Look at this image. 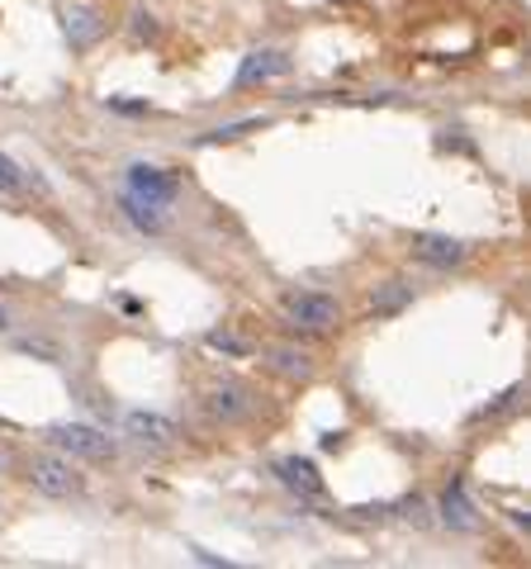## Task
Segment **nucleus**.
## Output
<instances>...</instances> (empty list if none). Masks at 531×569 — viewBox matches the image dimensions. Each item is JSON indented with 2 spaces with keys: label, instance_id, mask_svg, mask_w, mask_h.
<instances>
[{
  "label": "nucleus",
  "instance_id": "f257e3e1",
  "mask_svg": "<svg viewBox=\"0 0 531 569\" xmlns=\"http://www.w3.org/2000/svg\"><path fill=\"white\" fill-rule=\"evenodd\" d=\"M280 323L299 337H323L332 328H342V305L328 290H294L280 299Z\"/></svg>",
  "mask_w": 531,
  "mask_h": 569
},
{
  "label": "nucleus",
  "instance_id": "f03ea898",
  "mask_svg": "<svg viewBox=\"0 0 531 569\" xmlns=\"http://www.w3.org/2000/svg\"><path fill=\"white\" fill-rule=\"evenodd\" d=\"M24 479H29V489L39 493V498H52V503H62V498H77L86 489V479L77 470V460L72 456H62V451H43V456H33L29 466H24Z\"/></svg>",
  "mask_w": 531,
  "mask_h": 569
},
{
  "label": "nucleus",
  "instance_id": "7ed1b4c3",
  "mask_svg": "<svg viewBox=\"0 0 531 569\" xmlns=\"http://www.w3.org/2000/svg\"><path fill=\"white\" fill-rule=\"evenodd\" d=\"M48 441L58 447L62 456H72V460H114V441L96 432V427H81V422H62V427H52Z\"/></svg>",
  "mask_w": 531,
  "mask_h": 569
},
{
  "label": "nucleus",
  "instance_id": "20e7f679",
  "mask_svg": "<svg viewBox=\"0 0 531 569\" xmlns=\"http://www.w3.org/2000/svg\"><path fill=\"white\" fill-rule=\"evenodd\" d=\"M176 190H181V181H176V171L167 167H148V162H133L129 167V190L123 194H138V200H148V204H171L176 200Z\"/></svg>",
  "mask_w": 531,
  "mask_h": 569
},
{
  "label": "nucleus",
  "instance_id": "39448f33",
  "mask_svg": "<svg viewBox=\"0 0 531 569\" xmlns=\"http://www.w3.org/2000/svg\"><path fill=\"white\" fill-rule=\"evenodd\" d=\"M204 408H209V418H219V422H238L252 413V389L242 380H219L204 389Z\"/></svg>",
  "mask_w": 531,
  "mask_h": 569
},
{
  "label": "nucleus",
  "instance_id": "423d86ee",
  "mask_svg": "<svg viewBox=\"0 0 531 569\" xmlns=\"http://www.w3.org/2000/svg\"><path fill=\"white\" fill-rule=\"evenodd\" d=\"M290 71V58L280 48H257V52H247L242 67H238V91H247V86H261V81H275V77H285Z\"/></svg>",
  "mask_w": 531,
  "mask_h": 569
},
{
  "label": "nucleus",
  "instance_id": "0eeeda50",
  "mask_svg": "<svg viewBox=\"0 0 531 569\" xmlns=\"http://www.w3.org/2000/svg\"><path fill=\"white\" fill-rule=\"evenodd\" d=\"M413 257H418V261H428V266H437V271H451V266H460V261L470 257V247L460 242V238L418 233V238H413Z\"/></svg>",
  "mask_w": 531,
  "mask_h": 569
},
{
  "label": "nucleus",
  "instance_id": "6e6552de",
  "mask_svg": "<svg viewBox=\"0 0 531 569\" xmlns=\"http://www.w3.org/2000/svg\"><path fill=\"white\" fill-rule=\"evenodd\" d=\"M123 437H133L138 447H171L176 441V422L171 418H162V413H129L123 418Z\"/></svg>",
  "mask_w": 531,
  "mask_h": 569
},
{
  "label": "nucleus",
  "instance_id": "1a4fd4ad",
  "mask_svg": "<svg viewBox=\"0 0 531 569\" xmlns=\"http://www.w3.org/2000/svg\"><path fill=\"white\" fill-rule=\"evenodd\" d=\"M441 522H447L451 531H474L480 527V518H474V503L460 479H451L447 489H441Z\"/></svg>",
  "mask_w": 531,
  "mask_h": 569
},
{
  "label": "nucleus",
  "instance_id": "9d476101",
  "mask_svg": "<svg viewBox=\"0 0 531 569\" xmlns=\"http://www.w3.org/2000/svg\"><path fill=\"white\" fill-rule=\"evenodd\" d=\"M100 33H104L100 10H91V6L67 10V39H72V48H91V43L100 39Z\"/></svg>",
  "mask_w": 531,
  "mask_h": 569
},
{
  "label": "nucleus",
  "instance_id": "9b49d317",
  "mask_svg": "<svg viewBox=\"0 0 531 569\" xmlns=\"http://www.w3.org/2000/svg\"><path fill=\"white\" fill-rule=\"evenodd\" d=\"M280 479H285L290 489L299 493H323V479H318V466L304 456H290V460H280Z\"/></svg>",
  "mask_w": 531,
  "mask_h": 569
},
{
  "label": "nucleus",
  "instance_id": "f8f14e48",
  "mask_svg": "<svg viewBox=\"0 0 531 569\" xmlns=\"http://www.w3.org/2000/svg\"><path fill=\"white\" fill-rule=\"evenodd\" d=\"M271 366L280 370V376H290V380H309L313 376V351H304V347H275Z\"/></svg>",
  "mask_w": 531,
  "mask_h": 569
},
{
  "label": "nucleus",
  "instance_id": "ddd939ff",
  "mask_svg": "<svg viewBox=\"0 0 531 569\" xmlns=\"http://www.w3.org/2000/svg\"><path fill=\"white\" fill-rule=\"evenodd\" d=\"M123 213H129V219L143 228V233H162V228H167V209L138 200V194H123Z\"/></svg>",
  "mask_w": 531,
  "mask_h": 569
},
{
  "label": "nucleus",
  "instance_id": "4468645a",
  "mask_svg": "<svg viewBox=\"0 0 531 569\" xmlns=\"http://www.w3.org/2000/svg\"><path fill=\"white\" fill-rule=\"evenodd\" d=\"M209 347L228 351V356H247V351H252V342H247V337H238V332H209Z\"/></svg>",
  "mask_w": 531,
  "mask_h": 569
},
{
  "label": "nucleus",
  "instance_id": "2eb2a0df",
  "mask_svg": "<svg viewBox=\"0 0 531 569\" xmlns=\"http://www.w3.org/2000/svg\"><path fill=\"white\" fill-rule=\"evenodd\" d=\"M6 190H20V171H14L6 157H0V194H6Z\"/></svg>",
  "mask_w": 531,
  "mask_h": 569
},
{
  "label": "nucleus",
  "instance_id": "dca6fc26",
  "mask_svg": "<svg viewBox=\"0 0 531 569\" xmlns=\"http://www.w3.org/2000/svg\"><path fill=\"white\" fill-rule=\"evenodd\" d=\"M10 470H14V451L6 447V441H0V479H6Z\"/></svg>",
  "mask_w": 531,
  "mask_h": 569
},
{
  "label": "nucleus",
  "instance_id": "f3484780",
  "mask_svg": "<svg viewBox=\"0 0 531 569\" xmlns=\"http://www.w3.org/2000/svg\"><path fill=\"white\" fill-rule=\"evenodd\" d=\"M0 323H6V313H0Z\"/></svg>",
  "mask_w": 531,
  "mask_h": 569
}]
</instances>
